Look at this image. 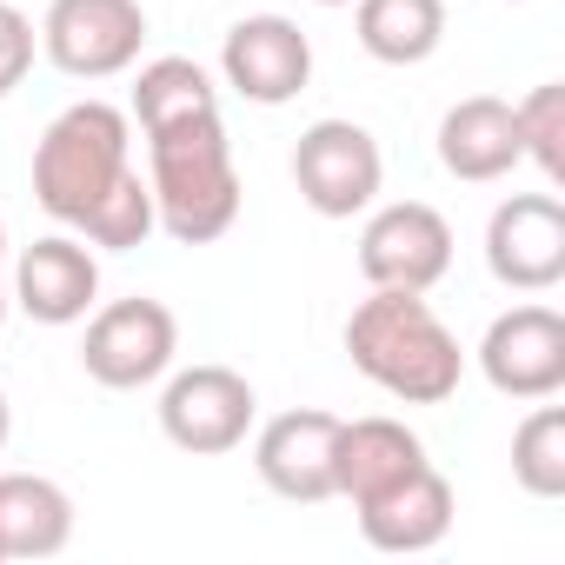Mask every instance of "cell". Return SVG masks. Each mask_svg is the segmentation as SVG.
Listing matches in <instances>:
<instances>
[{
	"instance_id": "cell-1",
	"label": "cell",
	"mask_w": 565,
	"mask_h": 565,
	"mask_svg": "<svg viewBox=\"0 0 565 565\" xmlns=\"http://www.w3.org/2000/svg\"><path fill=\"white\" fill-rule=\"evenodd\" d=\"M347 360L399 406H446L466 380L452 327L426 307V294H393V287H373L347 313Z\"/></svg>"
},
{
	"instance_id": "cell-2",
	"label": "cell",
	"mask_w": 565,
	"mask_h": 565,
	"mask_svg": "<svg viewBox=\"0 0 565 565\" xmlns=\"http://www.w3.org/2000/svg\"><path fill=\"white\" fill-rule=\"evenodd\" d=\"M147 186L173 246H213L239 220V167L220 107L147 134Z\"/></svg>"
},
{
	"instance_id": "cell-3",
	"label": "cell",
	"mask_w": 565,
	"mask_h": 565,
	"mask_svg": "<svg viewBox=\"0 0 565 565\" xmlns=\"http://www.w3.org/2000/svg\"><path fill=\"white\" fill-rule=\"evenodd\" d=\"M127 167H134V120L107 100H74L47 120L34 147V200L47 220L81 226Z\"/></svg>"
},
{
	"instance_id": "cell-4",
	"label": "cell",
	"mask_w": 565,
	"mask_h": 565,
	"mask_svg": "<svg viewBox=\"0 0 565 565\" xmlns=\"http://www.w3.org/2000/svg\"><path fill=\"white\" fill-rule=\"evenodd\" d=\"M173 353H180V320L167 300H107L87 313V333H81V366L94 386L107 393H140L153 380L173 373Z\"/></svg>"
},
{
	"instance_id": "cell-5",
	"label": "cell",
	"mask_w": 565,
	"mask_h": 565,
	"mask_svg": "<svg viewBox=\"0 0 565 565\" xmlns=\"http://www.w3.org/2000/svg\"><path fill=\"white\" fill-rule=\"evenodd\" d=\"M294 186L320 220H353L386 186V153L360 120H313L294 140Z\"/></svg>"
},
{
	"instance_id": "cell-6",
	"label": "cell",
	"mask_w": 565,
	"mask_h": 565,
	"mask_svg": "<svg viewBox=\"0 0 565 565\" xmlns=\"http://www.w3.org/2000/svg\"><path fill=\"white\" fill-rule=\"evenodd\" d=\"M253 419H259V393L233 366H180L160 386V433H167V446H180L193 459H220V452L246 446Z\"/></svg>"
},
{
	"instance_id": "cell-7",
	"label": "cell",
	"mask_w": 565,
	"mask_h": 565,
	"mask_svg": "<svg viewBox=\"0 0 565 565\" xmlns=\"http://www.w3.org/2000/svg\"><path fill=\"white\" fill-rule=\"evenodd\" d=\"M147 47V8L140 0H54L41 14V54L67 81H114Z\"/></svg>"
},
{
	"instance_id": "cell-8",
	"label": "cell",
	"mask_w": 565,
	"mask_h": 565,
	"mask_svg": "<svg viewBox=\"0 0 565 565\" xmlns=\"http://www.w3.org/2000/svg\"><path fill=\"white\" fill-rule=\"evenodd\" d=\"M373 220L360 226V273L366 287H393V294H433L452 273V226L439 206L426 200H393V206H366Z\"/></svg>"
},
{
	"instance_id": "cell-9",
	"label": "cell",
	"mask_w": 565,
	"mask_h": 565,
	"mask_svg": "<svg viewBox=\"0 0 565 565\" xmlns=\"http://www.w3.org/2000/svg\"><path fill=\"white\" fill-rule=\"evenodd\" d=\"M340 413L320 406H294V413H273L253 433V472L273 499L287 505H327L340 499Z\"/></svg>"
},
{
	"instance_id": "cell-10",
	"label": "cell",
	"mask_w": 565,
	"mask_h": 565,
	"mask_svg": "<svg viewBox=\"0 0 565 565\" xmlns=\"http://www.w3.org/2000/svg\"><path fill=\"white\" fill-rule=\"evenodd\" d=\"M486 273L505 294H552L565 279V206L558 193H505L486 220Z\"/></svg>"
},
{
	"instance_id": "cell-11",
	"label": "cell",
	"mask_w": 565,
	"mask_h": 565,
	"mask_svg": "<svg viewBox=\"0 0 565 565\" xmlns=\"http://www.w3.org/2000/svg\"><path fill=\"white\" fill-rule=\"evenodd\" d=\"M220 81L253 107H287L313 81V41L287 14H246L220 41Z\"/></svg>"
},
{
	"instance_id": "cell-12",
	"label": "cell",
	"mask_w": 565,
	"mask_h": 565,
	"mask_svg": "<svg viewBox=\"0 0 565 565\" xmlns=\"http://www.w3.org/2000/svg\"><path fill=\"white\" fill-rule=\"evenodd\" d=\"M8 300L34 327H81L100 300V259L74 233H41L8 259Z\"/></svg>"
},
{
	"instance_id": "cell-13",
	"label": "cell",
	"mask_w": 565,
	"mask_h": 565,
	"mask_svg": "<svg viewBox=\"0 0 565 565\" xmlns=\"http://www.w3.org/2000/svg\"><path fill=\"white\" fill-rule=\"evenodd\" d=\"M479 373L505 399H552L565 386V313L539 300L505 307L479 340Z\"/></svg>"
},
{
	"instance_id": "cell-14",
	"label": "cell",
	"mask_w": 565,
	"mask_h": 565,
	"mask_svg": "<svg viewBox=\"0 0 565 565\" xmlns=\"http://www.w3.org/2000/svg\"><path fill=\"white\" fill-rule=\"evenodd\" d=\"M360 512V539L373 545V552H433L446 532H452V486H446V472L426 459L419 472H406L399 486H386V492H373L366 505H353Z\"/></svg>"
},
{
	"instance_id": "cell-15",
	"label": "cell",
	"mask_w": 565,
	"mask_h": 565,
	"mask_svg": "<svg viewBox=\"0 0 565 565\" xmlns=\"http://www.w3.org/2000/svg\"><path fill=\"white\" fill-rule=\"evenodd\" d=\"M433 147H439V167H446L452 180H466V186H492V180H505V173L525 160V153H519L512 100H499V94H466V100H452Z\"/></svg>"
},
{
	"instance_id": "cell-16",
	"label": "cell",
	"mask_w": 565,
	"mask_h": 565,
	"mask_svg": "<svg viewBox=\"0 0 565 565\" xmlns=\"http://www.w3.org/2000/svg\"><path fill=\"white\" fill-rule=\"evenodd\" d=\"M340 499L366 505L373 492L399 486L406 472L426 466V439L406 426V419H386V413H366V419H340Z\"/></svg>"
},
{
	"instance_id": "cell-17",
	"label": "cell",
	"mask_w": 565,
	"mask_h": 565,
	"mask_svg": "<svg viewBox=\"0 0 565 565\" xmlns=\"http://www.w3.org/2000/svg\"><path fill=\"white\" fill-rule=\"evenodd\" d=\"M74 539V499L47 472H0V565L54 558Z\"/></svg>"
},
{
	"instance_id": "cell-18",
	"label": "cell",
	"mask_w": 565,
	"mask_h": 565,
	"mask_svg": "<svg viewBox=\"0 0 565 565\" xmlns=\"http://www.w3.org/2000/svg\"><path fill=\"white\" fill-rule=\"evenodd\" d=\"M353 34L380 67H419L446 41V0H353Z\"/></svg>"
},
{
	"instance_id": "cell-19",
	"label": "cell",
	"mask_w": 565,
	"mask_h": 565,
	"mask_svg": "<svg viewBox=\"0 0 565 565\" xmlns=\"http://www.w3.org/2000/svg\"><path fill=\"white\" fill-rule=\"evenodd\" d=\"M213 107H220V87H213V74H206L200 61H186V54H160V61H147V67L134 74V120H140V134L173 127V120H186V114H213Z\"/></svg>"
},
{
	"instance_id": "cell-20",
	"label": "cell",
	"mask_w": 565,
	"mask_h": 565,
	"mask_svg": "<svg viewBox=\"0 0 565 565\" xmlns=\"http://www.w3.org/2000/svg\"><path fill=\"white\" fill-rule=\"evenodd\" d=\"M87 246H100V253H134V246H147V233H160V213H153V186L140 180V167H127L120 180H114V193L74 226Z\"/></svg>"
},
{
	"instance_id": "cell-21",
	"label": "cell",
	"mask_w": 565,
	"mask_h": 565,
	"mask_svg": "<svg viewBox=\"0 0 565 565\" xmlns=\"http://www.w3.org/2000/svg\"><path fill=\"white\" fill-rule=\"evenodd\" d=\"M512 479L532 499H565V406H532L512 433Z\"/></svg>"
},
{
	"instance_id": "cell-22",
	"label": "cell",
	"mask_w": 565,
	"mask_h": 565,
	"mask_svg": "<svg viewBox=\"0 0 565 565\" xmlns=\"http://www.w3.org/2000/svg\"><path fill=\"white\" fill-rule=\"evenodd\" d=\"M512 120H519V153L545 173V186H558L565 180V87L558 81L532 87L512 107Z\"/></svg>"
},
{
	"instance_id": "cell-23",
	"label": "cell",
	"mask_w": 565,
	"mask_h": 565,
	"mask_svg": "<svg viewBox=\"0 0 565 565\" xmlns=\"http://www.w3.org/2000/svg\"><path fill=\"white\" fill-rule=\"evenodd\" d=\"M34 54H41L34 21L14 8V0H0V100H8V94L34 74Z\"/></svg>"
},
{
	"instance_id": "cell-24",
	"label": "cell",
	"mask_w": 565,
	"mask_h": 565,
	"mask_svg": "<svg viewBox=\"0 0 565 565\" xmlns=\"http://www.w3.org/2000/svg\"><path fill=\"white\" fill-rule=\"evenodd\" d=\"M8 307H14L8 300V226H0V327H8Z\"/></svg>"
},
{
	"instance_id": "cell-25",
	"label": "cell",
	"mask_w": 565,
	"mask_h": 565,
	"mask_svg": "<svg viewBox=\"0 0 565 565\" xmlns=\"http://www.w3.org/2000/svg\"><path fill=\"white\" fill-rule=\"evenodd\" d=\"M8 433H14V406H8V393H0V452H8Z\"/></svg>"
},
{
	"instance_id": "cell-26",
	"label": "cell",
	"mask_w": 565,
	"mask_h": 565,
	"mask_svg": "<svg viewBox=\"0 0 565 565\" xmlns=\"http://www.w3.org/2000/svg\"><path fill=\"white\" fill-rule=\"evenodd\" d=\"M313 8H353V0H313Z\"/></svg>"
}]
</instances>
